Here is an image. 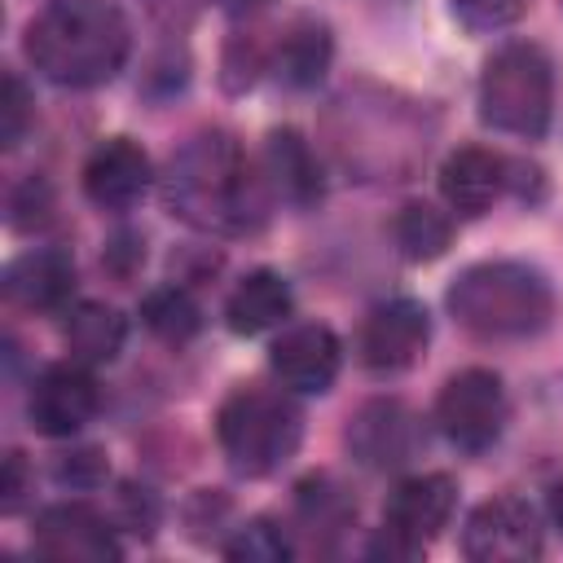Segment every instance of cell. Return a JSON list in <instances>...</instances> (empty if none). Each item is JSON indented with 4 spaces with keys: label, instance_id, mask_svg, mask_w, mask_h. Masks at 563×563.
I'll use <instances>...</instances> for the list:
<instances>
[{
    "label": "cell",
    "instance_id": "33",
    "mask_svg": "<svg viewBox=\"0 0 563 563\" xmlns=\"http://www.w3.org/2000/svg\"><path fill=\"white\" fill-rule=\"evenodd\" d=\"M268 0H224V9L229 13H255V9H264Z\"/></svg>",
    "mask_w": 563,
    "mask_h": 563
},
{
    "label": "cell",
    "instance_id": "16",
    "mask_svg": "<svg viewBox=\"0 0 563 563\" xmlns=\"http://www.w3.org/2000/svg\"><path fill=\"white\" fill-rule=\"evenodd\" d=\"M4 299L26 312H66L75 303V255L66 246L22 251L4 268Z\"/></svg>",
    "mask_w": 563,
    "mask_h": 563
},
{
    "label": "cell",
    "instance_id": "5",
    "mask_svg": "<svg viewBox=\"0 0 563 563\" xmlns=\"http://www.w3.org/2000/svg\"><path fill=\"white\" fill-rule=\"evenodd\" d=\"M554 114V62L532 40H506L479 70V119L493 132L537 141Z\"/></svg>",
    "mask_w": 563,
    "mask_h": 563
},
{
    "label": "cell",
    "instance_id": "17",
    "mask_svg": "<svg viewBox=\"0 0 563 563\" xmlns=\"http://www.w3.org/2000/svg\"><path fill=\"white\" fill-rule=\"evenodd\" d=\"M260 167H264V180H268V189H273L277 202L312 207L325 194L321 158H317V150L308 145V136L299 128H273L268 141H264Z\"/></svg>",
    "mask_w": 563,
    "mask_h": 563
},
{
    "label": "cell",
    "instance_id": "23",
    "mask_svg": "<svg viewBox=\"0 0 563 563\" xmlns=\"http://www.w3.org/2000/svg\"><path fill=\"white\" fill-rule=\"evenodd\" d=\"M220 550H224V559H233V563H286V559L295 554V541H290L286 523H277V519H268V515H255V519L238 523L233 537H229Z\"/></svg>",
    "mask_w": 563,
    "mask_h": 563
},
{
    "label": "cell",
    "instance_id": "22",
    "mask_svg": "<svg viewBox=\"0 0 563 563\" xmlns=\"http://www.w3.org/2000/svg\"><path fill=\"white\" fill-rule=\"evenodd\" d=\"M141 325L154 339H163V343H189L202 330V308L189 295V286L167 282V286L145 290V299H141Z\"/></svg>",
    "mask_w": 563,
    "mask_h": 563
},
{
    "label": "cell",
    "instance_id": "1",
    "mask_svg": "<svg viewBox=\"0 0 563 563\" xmlns=\"http://www.w3.org/2000/svg\"><path fill=\"white\" fill-rule=\"evenodd\" d=\"M163 202L176 220L216 238H246L277 202L264 167L229 132H194L163 172Z\"/></svg>",
    "mask_w": 563,
    "mask_h": 563
},
{
    "label": "cell",
    "instance_id": "18",
    "mask_svg": "<svg viewBox=\"0 0 563 563\" xmlns=\"http://www.w3.org/2000/svg\"><path fill=\"white\" fill-rule=\"evenodd\" d=\"M334 57V40H330V26L312 13H299L290 18L277 40L268 44V70L286 84V88H312L325 66Z\"/></svg>",
    "mask_w": 563,
    "mask_h": 563
},
{
    "label": "cell",
    "instance_id": "13",
    "mask_svg": "<svg viewBox=\"0 0 563 563\" xmlns=\"http://www.w3.org/2000/svg\"><path fill=\"white\" fill-rule=\"evenodd\" d=\"M268 365L273 374L282 378L286 391H299V396H325L339 378V365H343V343L330 325L321 321H299V325H286L273 347H268Z\"/></svg>",
    "mask_w": 563,
    "mask_h": 563
},
{
    "label": "cell",
    "instance_id": "24",
    "mask_svg": "<svg viewBox=\"0 0 563 563\" xmlns=\"http://www.w3.org/2000/svg\"><path fill=\"white\" fill-rule=\"evenodd\" d=\"M295 506H299L303 528H312V532H339V528H347V519H352V506H347L343 488H334L325 475L303 479Z\"/></svg>",
    "mask_w": 563,
    "mask_h": 563
},
{
    "label": "cell",
    "instance_id": "10",
    "mask_svg": "<svg viewBox=\"0 0 563 563\" xmlns=\"http://www.w3.org/2000/svg\"><path fill=\"white\" fill-rule=\"evenodd\" d=\"M101 409V387L92 378V365L84 361H57V365H44L35 378H31V391H26V418L40 435L48 440H66V435H79Z\"/></svg>",
    "mask_w": 563,
    "mask_h": 563
},
{
    "label": "cell",
    "instance_id": "8",
    "mask_svg": "<svg viewBox=\"0 0 563 563\" xmlns=\"http://www.w3.org/2000/svg\"><path fill=\"white\" fill-rule=\"evenodd\" d=\"M31 550L62 563H114L123 559L119 523L92 501H53L31 523Z\"/></svg>",
    "mask_w": 563,
    "mask_h": 563
},
{
    "label": "cell",
    "instance_id": "6",
    "mask_svg": "<svg viewBox=\"0 0 563 563\" xmlns=\"http://www.w3.org/2000/svg\"><path fill=\"white\" fill-rule=\"evenodd\" d=\"M453 506H457V479L453 475L422 471V475L400 479L383 506V528H378V541L369 545V554H378V559L422 554L449 528Z\"/></svg>",
    "mask_w": 563,
    "mask_h": 563
},
{
    "label": "cell",
    "instance_id": "31",
    "mask_svg": "<svg viewBox=\"0 0 563 563\" xmlns=\"http://www.w3.org/2000/svg\"><path fill=\"white\" fill-rule=\"evenodd\" d=\"M26 488H31V466H26V457L18 449H9L4 453V475H0V506L13 515L22 506V497H26Z\"/></svg>",
    "mask_w": 563,
    "mask_h": 563
},
{
    "label": "cell",
    "instance_id": "2",
    "mask_svg": "<svg viewBox=\"0 0 563 563\" xmlns=\"http://www.w3.org/2000/svg\"><path fill=\"white\" fill-rule=\"evenodd\" d=\"M26 62L57 88L110 84L132 57V26L114 0H48L22 35Z\"/></svg>",
    "mask_w": 563,
    "mask_h": 563
},
{
    "label": "cell",
    "instance_id": "21",
    "mask_svg": "<svg viewBox=\"0 0 563 563\" xmlns=\"http://www.w3.org/2000/svg\"><path fill=\"white\" fill-rule=\"evenodd\" d=\"M391 238H396L400 255L413 260V264L440 260L453 242V216L440 211L435 202H405L391 220Z\"/></svg>",
    "mask_w": 563,
    "mask_h": 563
},
{
    "label": "cell",
    "instance_id": "19",
    "mask_svg": "<svg viewBox=\"0 0 563 563\" xmlns=\"http://www.w3.org/2000/svg\"><path fill=\"white\" fill-rule=\"evenodd\" d=\"M290 308H295V295H290V282L273 268H251L224 299V325L233 334H268L277 325L290 321Z\"/></svg>",
    "mask_w": 563,
    "mask_h": 563
},
{
    "label": "cell",
    "instance_id": "7",
    "mask_svg": "<svg viewBox=\"0 0 563 563\" xmlns=\"http://www.w3.org/2000/svg\"><path fill=\"white\" fill-rule=\"evenodd\" d=\"M506 418H510V405H506L501 374H493L484 365H466V369L449 374L435 396V427L462 453L493 449L506 431Z\"/></svg>",
    "mask_w": 563,
    "mask_h": 563
},
{
    "label": "cell",
    "instance_id": "3",
    "mask_svg": "<svg viewBox=\"0 0 563 563\" xmlns=\"http://www.w3.org/2000/svg\"><path fill=\"white\" fill-rule=\"evenodd\" d=\"M449 317L484 343H519L550 325V277L523 260H479L462 268L444 295Z\"/></svg>",
    "mask_w": 563,
    "mask_h": 563
},
{
    "label": "cell",
    "instance_id": "32",
    "mask_svg": "<svg viewBox=\"0 0 563 563\" xmlns=\"http://www.w3.org/2000/svg\"><path fill=\"white\" fill-rule=\"evenodd\" d=\"M545 515H550V523L563 532V479H554V488H550V501H545Z\"/></svg>",
    "mask_w": 563,
    "mask_h": 563
},
{
    "label": "cell",
    "instance_id": "25",
    "mask_svg": "<svg viewBox=\"0 0 563 563\" xmlns=\"http://www.w3.org/2000/svg\"><path fill=\"white\" fill-rule=\"evenodd\" d=\"M119 532H136V537H154L158 528V497L145 484H119L114 493V515Z\"/></svg>",
    "mask_w": 563,
    "mask_h": 563
},
{
    "label": "cell",
    "instance_id": "9",
    "mask_svg": "<svg viewBox=\"0 0 563 563\" xmlns=\"http://www.w3.org/2000/svg\"><path fill=\"white\" fill-rule=\"evenodd\" d=\"M545 545V528L532 501L523 497H488L462 523V554L475 563H523Z\"/></svg>",
    "mask_w": 563,
    "mask_h": 563
},
{
    "label": "cell",
    "instance_id": "28",
    "mask_svg": "<svg viewBox=\"0 0 563 563\" xmlns=\"http://www.w3.org/2000/svg\"><path fill=\"white\" fill-rule=\"evenodd\" d=\"M31 128V92L18 70H4V92H0V141L13 150Z\"/></svg>",
    "mask_w": 563,
    "mask_h": 563
},
{
    "label": "cell",
    "instance_id": "20",
    "mask_svg": "<svg viewBox=\"0 0 563 563\" xmlns=\"http://www.w3.org/2000/svg\"><path fill=\"white\" fill-rule=\"evenodd\" d=\"M128 339V321L119 308L101 303V299H75L62 312V343L75 361L84 365H106L123 352Z\"/></svg>",
    "mask_w": 563,
    "mask_h": 563
},
{
    "label": "cell",
    "instance_id": "27",
    "mask_svg": "<svg viewBox=\"0 0 563 563\" xmlns=\"http://www.w3.org/2000/svg\"><path fill=\"white\" fill-rule=\"evenodd\" d=\"M9 220H13V229H40L53 220V189L44 176H26L9 194Z\"/></svg>",
    "mask_w": 563,
    "mask_h": 563
},
{
    "label": "cell",
    "instance_id": "26",
    "mask_svg": "<svg viewBox=\"0 0 563 563\" xmlns=\"http://www.w3.org/2000/svg\"><path fill=\"white\" fill-rule=\"evenodd\" d=\"M449 4L466 31H506L528 13L532 0H449Z\"/></svg>",
    "mask_w": 563,
    "mask_h": 563
},
{
    "label": "cell",
    "instance_id": "14",
    "mask_svg": "<svg viewBox=\"0 0 563 563\" xmlns=\"http://www.w3.org/2000/svg\"><path fill=\"white\" fill-rule=\"evenodd\" d=\"M84 194L101 211H128L145 198L154 167L150 154L132 136H106L88 158H84Z\"/></svg>",
    "mask_w": 563,
    "mask_h": 563
},
{
    "label": "cell",
    "instance_id": "12",
    "mask_svg": "<svg viewBox=\"0 0 563 563\" xmlns=\"http://www.w3.org/2000/svg\"><path fill=\"white\" fill-rule=\"evenodd\" d=\"M418 444H422V422L396 396L365 400L347 418V453L361 466H369V471H396V466H405L418 453Z\"/></svg>",
    "mask_w": 563,
    "mask_h": 563
},
{
    "label": "cell",
    "instance_id": "15",
    "mask_svg": "<svg viewBox=\"0 0 563 563\" xmlns=\"http://www.w3.org/2000/svg\"><path fill=\"white\" fill-rule=\"evenodd\" d=\"M510 194V158L484 145H457L440 163V198L457 216H484L497 198Z\"/></svg>",
    "mask_w": 563,
    "mask_h": 563
},
{
    "label": "cell",
    "instance_id": "4",
    "mask_svg": "<svg viewBox=\"0 0 563 563\" xmlns=\"http://www.w3.org/2000/svg\"><path fill=\"white\" fill-rule=\"evenodd\" d=\"M216 440L238 475H273L295 457L303 440V413L290 391L233 387L216 409Z\"/></svg>",
    "mask_w": 563,
    "mask_h": 563
},
{
    "label": "cell",
    "instance_id": "11",
    "mask_svg": "<svg viewBox=\"0 0 563 563\" xmlns=\"http://www.w3.org/2000/svg\"><path fill=\"white\" fill-rule=\"evenodd\" d=\"M427 339H431L427 308L409 295H396L365 312L361 334H356V356L374 374H400L427 352Z\"/></svg>",
    "mask_w": 563,
    "mask_h": 563
},
{
    "label": "cell",
    "instance_id": "30",
    "mask_svg": "<svg viewBox=\"0 0 563 563\" xmlns=\"http://www.w3.org/2000/svg\"><path fill=\"white\" fill-rule=\"evenodd\" d=\"M101 264H106L119 282H128V277L145 264V242H141L136 233H114L110 246H106V255H101Z\"/></svg>",
    "mask_w": 563,
    "mask_h": 563
},
{
    "label": "cell",
    "instance_id": "29",
    "mask_svg": "<svg viewBox=\"0 0 563 563\" xmlns=\"http://www.w3.org/2000/svg\"><path fill=\"white\" fill-rule=\"evenodd\" d=\"M53 475H57V484H62V488L84 493V488L106 484V457H101L97 449H75V453H62V457H57Z\"/></svg>",
    "mask_w": 563,
    "mask_h": 563
}]
</instances>
